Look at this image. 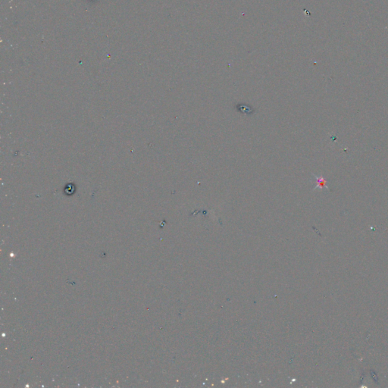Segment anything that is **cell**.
I'll return each instance as SVG.
<instances>
[{"label": "cell", "instance_id": "obj_1", "mask_svg": "<svg viewBox=\"0 0 388 388\" xmlns=\"http://www.w3.org/2000/svg\"><path fill=\"white\" fill-rule=\"evenodd\" d=\"M316 178V180H317V185H316L315 188V189H317V188H320L322 189L323 187H326L327 189H328V187L327 185H326L327 184V181H326L325 179L322 176H320V177H318V176H315Z\"/></svg>", "mask_w": 388, "mask_h": 388}]
</instances>
